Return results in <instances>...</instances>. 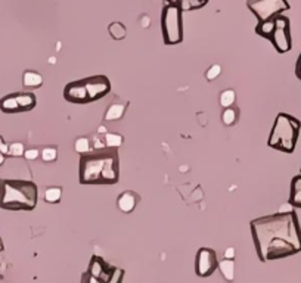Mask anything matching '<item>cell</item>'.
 <instances>
[{
  "instance_id": "18",
  "label": "cell",
  "mask_w": 301,
  "mask_h": 283,
  "mask_svg": "<svg viewBox=\"0 0 301 283\" xmlns=\"http://www.w3.org/2000/svg\"><path fill=\"white\" fill-rule=\"evenodd\" d=\"M218 270H220V273L223 274V277L228 280V282H234V279H235V260H228V258H224V260H221V261H218Z\"/></svg>"
},
{
  "instance_id": "20",
  "label": "cell",
  "mask_w": 301,
  "mask_h": 283,
  "mask_svg": "<svg viewBox=\"0 0 301 283\" xmlns=\"http://www.w3.org/2000/svg\"><path fill=\"white\" fill-rule=\"evenodd\" d=\"M108 31H109V36L114 40H123L127 36V28L121 22H111L109 27H108Z\"/></svg>"
},
{
  "instance_id": "26",
  "label": "cell",
  "mask_w": 301,
  "mask_h": 283,
  "mask_svg": "<svg viewBox=\"0 0 301 283\" xmlns=\"http://www.w3.org/2000/svg\"><path fill=\"white\" fill-rule=\"evenodd\" d=\"M40 156H42V159H43L44 162H53L58 158V151L53 146H47V148H44L43 151L40 152Z\"/></svg>"
},
{
  "instance_id": "4",
  "label": "cell",
  "mask_w": 301,
  "mask_h": 283,
  "mask_svg": "<svg viewBox=\"0 0 301 283\" xmlns=\"http://www.w3.org/2000/svg\"><path fill=\"white\" fill-rule=\"evenodd\" d=\"M300 130L301 123L298 118L280 112L275 118L273 127L267 139V146L279 152L292 153L298 142Z\"/></svg>"
},
{
  "instance_id": "33",
  "label": "cell",
  "mask_w": 301,
  "mask_h": 283,
  "mask_svg": "<svg viewBox=\"0 0 301 283\" xmlns=\"http://www.w3.org/2000/svg\"><path fill=\"white\" fill-rule=\"evenodd\" d=\"M235 255H237L235 248H228L224 251V258H228V260H235Z\"/></svg>"
},
{
  "instance_id": "41",
  "label": "cell",
  "mask_w": 301,
  "mask_h": 283,
  "mask_svg": "<svg viewBox=\"0 0 301 283\" xmlns=\"http://www.w3.org/2000/svg\"><path fill=\"white\" fill-rule=\"evenodd\" d=\"M2 143H3V139H2V137H0V145H2Z\"/></svg>"
},
{
  "instance_id": "9",
  "label": "cell",
  "mask_w": 301,
  "mask_h": 283,
  "mask_svg": "<svg viewBox=\"0 0 301 283\" xmlns=\"http://www.w3.org/2000/svg\"><path fill=\"white\" fill-rule=\"evenodd\" d=\"M85 86L89 96V102H96L102 98H105L111 91V81L105 75H93L83 78Z\"/></svg>"
},
{
  "instance_id": "21",
  "label": "cell",
  "mask_w": 301,
  "mask_h": 283,
  "mask_svg": "<svg viewBox=\"0 0 301 283\" xmlns=\"http://www.w3.org/2000/svg\"><path fill=\"white\" fill-rule=\"evenodd\" d=\"M61 198H62V189L58 186H52L44 191L43 199L47 204H58L61 202Z\"/></svg>"
},
{
  "instance_id": "31",
  "label": "cell",
  "mask_w": 301,
  "mask_h": 283,
  "mask_svg": "<svg viewBox=\"0 0 301 283\" xmlns=\"http://www.w3.org/2000/svg\"><path fill=\"white\" fill-rule=\"evenodd\" d=\"M39 156H40L39 149H25V152H24V158L28 159V161H34V159H37Z\"/></svg>"
},
{
  "instance_id": "30",
  "label": "cell",
  "mask_w": 301,
  "mask_h": 283,
  "mask_svg": "<svg viewBox=\"0 0 301 283\" xmlns=\"http://www.w3.org/2000/svg\"><path fill=\"white\" fill-rule=\"evenodd\" d=\"M92 148H93V151H101V149H105V148H107V145H105V140L99 139L98 136H96V137H93V140H92Z\"/></svg>"
},
{
  "instance_id": "36",
  "label": "cell",
  "mask_w": 301,
  "mask_h": 283,
  "mask_svg": "<svg viewBox=\"0 0 301 283\" xmlns=\"http://www.w3.org/2000/svg\"><path fill=\"white\" fill-rule=\"evenodd\" d=\"M98 133H99V134H107V133H108L107 127H105V126H99V129H98Z\"/></svg>"
},
{
  "instance_id": "8",
  "label": "cell",
  "mask_w": 301,
  "mask_h": 283,
  "mask_svg": "<svg viewBox=\"0 0 301 283\" xmlns=\"http://www.w3.org/2000/svg\"><path fill=\"white\" fill-rule=\"evenodd\" d=\"M218 265L215 252L210 248H201L196 254V261H195V273L199 277H208L215 271Z\"/></svg>"
},
{
  "instance_id": "42",
  "label": "cell",
  "mask_w": 301,
  "mask_h": 283,
  "mask_svg": "<svg viewBox=\"0 0 301 283\" xmlns=\"http://www.w3.org/2000/svg\"><path fill=\"white\" fill-rule=\"evenodd\" d=\"M2 280H3V277H2V276H0V283H2Z\"/></svg>"
},
{
  "instance_id": "29",
  "label": "cell",
  "mask_w": 301,
  "mask_h": 283,
  "mask_svg": "<svg viewBox=\"0 0 301 283\" xmlns=\"http://www.w3.org/2000/svg\"><path fill=\"white\" fill-rule=\"evenodd\" d=\"M123 277H124V270H121V268H114L112 276H111V279H109L107 283H121L123 282Z\"/></svg>"
},
{
  "instance_id": "3",
  "label": "cell",
  "mask_w": 301,
  "mask_h": 283,
  "mask_svg": "<svg viewBox=\"0 0 301 283\" xmlns=\"http://www.w3.org/2000/svg\"><path fill=\"white\" fill-rule=\"evenodd\" d=\"M39 189L30 180H0V208L8 211H33L37 205Z\"/></svg>"
},
{
  "instance_id": "35",
  "label": "cell",
  "mask_w": 301,
  "mask_h": 283,
  "mask_svg": "<svg viewBox=\"0 0 301 283\" xmlns=\"http://www.w3.org/2000/svg\"><path fill=\"white\" fill-rule=\"evenodd\" d=\"M295 75H297V78L301 81V53L300 56H298V59H297V64H295Z\"/></svg>"
},
{
  "instance_id": "14",
  "label": "cell",
  "mask_w": 301,
  "mask_h": 283,
  "mask_svg": "<svg viewBox=\"0 0 301 283\" xmlns=\"http://www.w3.org/2000/svg\"><path fill=\"white\" fill-rule=\"evenodd\" d=\"M126 109H127V105H124V104H112V105L108 107L107 112L104 115V120L109 121V123L111 121H118V120H121L124 117Z\"/></svg>"
},
{
  "instance_id": "2",
  "label": "cell",
  "mask_w": 301,
  "mask_h": 283,
  "mask_svg": "<svg viewBox=\"0 0 301 283\" xmlns=\"http://www.w3.org/2000/svg\"><path fill=\"white\" fill-rule=\"evenodd\" d=\"M118 180L120 158L117 149L105 148L80 155L79 181L82 184H117Z\"/></svg>"
},
{
  "instance_id": "1",
  "label": "cell",
  "mask_w": 301,
  "mask_h": 283,
  "mask_svg": "<svg viewBox=\"0 0 301 283\" xmlns=\"http://www.w3.org/2000/svg\"><path fill=\"white\" fill-rule=\"evenodd\" d=\"M260 261L282 260L301 252V227L295 211L276 213L251 221Z\"/></svg>"
},
{
  "instance_id": "38",
  "label": "cell",
  "mask_w": 301,
  "mask_h": 283,
  "mask_svg": "<svg viewBox=\"0 0 301 283\" xmlns=\"http://www.w3.org/2000/svg\"><path fill=\"white\" fill-rule=\"evenodd\" d=\"M167 2H169L170 5H177V2H179V0H167Z\"/></svg>"
},
{
  "instance_id": "6",
  "label": "cell",
  "mask_w": 301,
  "mask_h": 283,
  "mask_svg": "<svg viewBox=\"0 0 301 283\" xmlns=\"http://www.w3.org/2000/svg\"><path fill=\"white\" fill-rule=\"evenodd\" d=\"M247 6L258 22L273 20L291 8L288 0H247Z\"/></svg>"
},
{
  "instance_id": "10",
  "label": "cell",
  "mask_w": 301,
  "mask_h": 283,
  "mask_svg": "<svg viewBox=\"0 0 301 283\" xmlns=\"http://www.w3.org/2000/svg\"><path fill=\"white\" fill-rule=\"evenodd\" d=\"M65 101L76 104V105H86L89 104V96H87L86 86L83 80H77L72 83H68L64 88Z\"/></svg>"
},
{
  "instance_id": "22",
  "label": "cell",
  "mask_w": 301,
  "mask_h": 283,
  "mask_svg": "<svg viewBox=\"0 0 301 283\" xmlns=\"http://www.w3.org/2000/svg\"><path fill=\"white\" fill-rule=\"evenodd\" d=\"M220 105L223 107V108H229V107H234V104H235V101H237V93H235V90H232V88H228V90H223L221 93H220Z\"/></svg>"
},
{
  "instance_id": "13",
  "label": "cell",
  "mask_w": 301,
  "mask_h": 283,
  "mask_svg": "<svg viewBox=\"0 0 301 283\" xmlns=\"http://www.w3.org/2000/svg\"><path fill=\"white\" fill-rule=\"evenodd\" d=\"M294 208H301V170L300 174L294 175L291 180V191H289V201Z\"/></svg>"
},
{
  "instance_id": "19",
  "label": "cell",
  "mask_w": 301,
  "mask_h": 283,
  "mask_svg": "<svg viewBox=\"0 0 301 283\" xmlns=\"http://www.w3.org/2000/svg\"><path fill=\"white\" fill-rule=\"evenodd\" d=\"M273 31H275V21L273 20L258 22L257 27H256V33H257L260 37H263V39H269L270 40Z\"/></svg>"
},
{
  "instance_id": "7",
  "label": "cell",
  "mask_w": 301,
  "mask_h": 283,
  "mask_svg": "<svg viewBox=\"0 0 301 283\" xmlns=\"http://www.w3.org/2000/svg\"><path fill=\"white\" fill-rule=\"evenodd\" d=\"M273 21H275V31L270 37V42L278 53H286L292 47L289 20L283 15H278L273 18Z\"/></svg>"
},
{
  "instance_id": "34",
  "label": "cell",
  "mask_w": 301,
  "mask_h": 283,
  "mask_svg": "<svg viewBox=\"0 0 301 283\" xmlns=\"http://www.w3.org/2000/svg\"><path fill=\"white\" fill-rule=\"evenodd\" d=\"M291 211H295V210H294V207L289 202L285 204V205H282L279 208V213H291Z\"/></svg>"
},
{
  "instance_id": "11",
  "label": "cell",
  "mask_w": 301,
  "mask_h": 283,
  "mask_svg": "<svg viewBox=\"0 0 301 283\" xmlns=\"http://www.w3.org/2000/svg\"><path fill=\"white\" fill-rule=\"evenodd\" d=\"M115 267H109L107 262L104 261L101 257H92V261L89 264V270L87 273L92 274L93 277H98L104 282H108L112 276Z\"/></svg>"
},
{
  "instance_id": "23",
  "label": "cell",
  "mask_w": 301,
  "mask_h": 283,
  "mask_svg": "<svg viewBox=\"0 0 301 283\" xmlns=\"http://www.w3.org/2000/svg\"><path fill=\"white\" fill-rule=\"evenodd\" d=\"M104 140H105L107 148H111V149H118V148L123 145L124 137H123L121 134H118V133H107L105 137H104Z\"/></svg>"
},
{
  "instance_id": "32",
  "label": "cell",
  "mask_w": 301,
  "mask_h": 283,
  "mask_svg": "<svg viewBox=\"0 0 301 283\" xmlns=\"http://www.w3.org/2000/svg\"><path fill=\"white\" fill-rule=\"evenodd\" d=\"M82 283H107L104 282V280H101V279H98V277H93L92 274H89V273H85L83 276H82Z\"/></svg>"
},
{
  "instance_id": "37",
  "label": "cell",
  "mask_w": 301,
  "mask_h": 283,
  "mask_svg": "<svg viewBox=\"0 0 301 283\" xmlns=\"http://www.w3.org/2000/svg\"><path fill=\"white\" fill-rule=\"evenodd\" d=\"M3 162H5V155H3V153L0 152V165H2V164H3Z\"/></svg>"
},
{
  "instance_id": "24",
  "label": "cell",
  "mask_w": 301,
  "mask_h": 283,
  "mask_svg": "<svg viewBox=\"0 0 301 283\" xmlns=\"http://www.w3.org/2000/svg\"><path fill=\"white\" fill-rule=\"evenodd\" d=\"M238 120V109L234 108V107H229V108L223 109L221 112V121L224 126H234L237 123Z\"/></svg>"
},
{
  "instance_id": "12",
  "label": "cell",
  "mask_w": 301,
  "mask_h": 283,
  "mask_svg": "<svg viewBox=\"0 0 301 283\" xmlns=\"http://www.w3.org/2000/svg\"><path fill=\"white\" fill-rule=\"evenodd\" d=\"M139 199H140V198H139V195H137L136 192H133V191H126V192H123L121 195L117 198V207H118V210H120L121 213L130 214V213L134 211V208H136Z\"/></svg>"
},
{
  "instance_id": "39",
  "label": "cell",
  "mask_w": 301,
  "mask_h": 283,
  "mask_svg": "<svg viewBox=\"0 0 301 283\" xmlns=\"http://www.w3.org/2000/svg\"><path fill=\"white\" fill-rule=\"evenodd\" d=\"M198 2H201V3H202V5H204V6H205V5H207V3H208V0H198Z\"/></svg>"
},
{
  "instance_id": "5",
  "label": "cell",
  "mask_w": 301,
  "mask_h": 283,
  "mask_svg": "<svg viewBox=\"0 0 301 283\" xmlns=\"http://www.w3.org/2000/svg\"><path fill=\"white\" fill-rule=\"evenodd\" d=\"M163 40L167 46L180 44L183 42V21L182 11L177 5H167L161 14Z\"/></svg>"
},
{
  "instance_id": "15",
  "label": "cell",
  "mask_w": 301,
  "mask_h": 283,
  "mask_svg": "<svg viewBox=\"0 0 301 283\" xmlns=\"http://www.w3.org/2000/svg\"><path fill=\"white\" fill-rule=\"evenodd\" d=\"M22 84L25 87L30 88H37L42 87L43 84V75L36 72V71H25L22 75Z\"/></svg>"
},
{
  "instance_id": "28",
  "label": "cell",
  "mask_w": 301,
  "mask_h": 283,
  "mask_svg": "<svg viewBox=\"0 0 301 283\" xmlns=\"http://www.w3.org/2000/svg\"><path fill=\"white\" fill-rule=\"evenodd\" d=\"M220 74H221V65L214 64V65H211L208 69H207V72H205V78H207L208 81H213V80H215L217 77H220Z\"/></svg>"
},
{
  "instance_id": "16",
  "label": "cell",
  "mask_w": 301,
  "mask_h": 283,
  "mask_svg": "<svg viewBox=\"0 0 301 283\" xmlns=\"http://www.w3.org/2000/svg\"><path fill=\"white\" fill-rule=\"evenodd\" d=\"M0 111L5 114H17L21 112L20 105L17 101V95H8L3 99H0Z\"/></svg>"
},
{
  "instance_id": "40",
  "label": "cell",
  "mask_w": 301,
  "mask_h": 283,
  "mask_svg": "<svg viewBox=\"0 0 301 283\" xmlns=\"http://www.w3.org/2000/svg\"><path fill=\"white\" fill-rule=\"evenodd\" d=\"M3 251V242H2V239H0V252Z\"/></svg>"
},
{
  "instance_id": "25",
  "label": "cell",
  "mask_w": 301,
  "mask_h": 283,
  "mask_svg": "<svg viewBox=\"0 0 301 283\" xmlns=\"http://www.w3.org/2000/svg\"><path fill=\"white\" fill-rule=\"evenodd\" d=\"M74 149H76V152L79 153V155H85V153H89L93 151L92 142L87 137H79L76 140V143H74Z\"/></svg>"
},
{
  "instance_id": "27",
  "label": "cell",
  "mask_w": 301,
  "mask_h": 283,
  "mask_svg": "<svg viewBox=\"0 0 301 283\" xmlns=\"http://www.w3.org/2000/svg\"><path fill=\"white\" fill-rule=\"evenodd\" d=\"M24 152H25V146L21 142H14V143L9 145V153L8 155L18 158V156H24Z\"/></svg>"
},
{
  "instance_id": "17",
  "label": "cell",
  "mask_w": 301,
  "mask_h": 283,
  "mask_svg": "<svg viewBox=\"0 0 301 283\" xmlns=\"http://www.w3.org/2000/svg\"><path fill=\"white\" fill-rule=\"evenodd\" d=\"M17 101H18L21 112H27V111L34 109L36 104H37L36 96L33 93H17Z\"/></svg>"
}]
</instances>
